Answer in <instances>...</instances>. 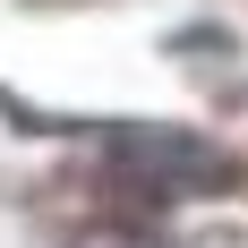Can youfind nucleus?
<instances>
[{"instance_id":"f257e3e1","label":"nucleus","mask_w":248,"mask_h":248,"mask_svg":"<svg viewBox=\"0 0 248 248\" xmlns=\"http://www.w3.org/2000/svg\"><path fill=\"white\" fill-rule=\"evenodd\" d=\"M103 154H111V171L137 180V197H214V188H231V163L205 137H188V128H137V120H111L94 128Z\"/></svg>"}]
</instances>
